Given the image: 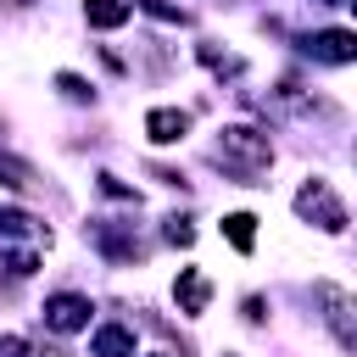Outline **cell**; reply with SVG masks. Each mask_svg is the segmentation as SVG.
Returning <instances> with one entry per match:
<instances>
[{"label": "cell", "instance_id": "17", "mask_svg": "<svg viewBox=\"0 0 357 357\" xmlns=\"http://www.w3.org/2000/svg\"><path fill=\"white\" fill-rule=\"evenodd\" d=\"M100 195H117V201H139V195H134V184H123L117 173H100Z\"/></svg>", "mask_w": 357, "mask_h": 357}, {"label": "cell", "instance_id": "8", "mask_svg": "<svg viewBox=\"0 0 357 357\" xmlns=\"http://www.w3.org/2000/svg\"><path fill=\"white\" fill-rule=\"evenodd\" d=\"M89 357H134V335L123 324H100L89 340Z\"/></svg>", "mask_w": 357, "mask_h": 357}, {"label": "cell", "instance_id": "10", "mask_svg": "<svg viewBox=\"0 0 357 357\" xmlns=\"http://www.w3.org/2000/svg\"><path fill=\"white\" fill-rule=\"evenodd\" d=\"M84 17H89V28H123L134 17V6L128 0H84Z\"/></svg>", "mask_w": 357, "mask_h": 357}, {"label": "cell", "instance_id": "20", "mask_svg": "<svg viewBox=\"0 0 357 357\" xmlns=\"http://www.w3.org/2000/svg\"><path fill=\"white\" fill-rule=\"evenodd\" d=\"M245 324H262V296H245Z\"/></svg>", "mask_w": 357, "mask_h": 357}, {"label": "cell", "instance_id": "22", "mask_svg": "<svg viewBox=\"0 0 357 357\" xmlns=\"http://www.w3.org/2000/svg\"><path fill=\"white\" fill-rule=\"evenodd\" d=\"M329 6H346V0H329Z\"/></svg>", "mask_w": 357, "mask_h": 357}, {"label": "cell", "instance_id": "19", "mask_svg": "<svg viewBox=\"0 0 357 357\" xmlns=\"http://www.w3.org/2000/svg\"><path fill=\"white\" fill-rule=\"evenodd\" d=\"M0 357H28V340L22 335H0Z\"/></svg>", "mask_w": 357, "mask_h": 357}, {"label": "cell", "instance_id": "13", "mask_svg": "<svg viewBox=\"0 0 357 357\" xmlns=\"http://www.w3.org/2000/svg\"><path fill=\"white\" fill-rule=\"evenodd\" d=\"M139 11H151V17H162V22H190V11L184 6H173V0H134Z\"/></svg>", "mask_w": 357, "mask_h": 357}, {"label": "cell", "instance_id": "14", "mask_svg": "<svg viewBox=\"0 0 357 357\" xmlns=\"http://www.w3.org/2000/svg\"><path fill=\"white\" fill-rule=\"evenodd\" d=\"M195 56H201L212 73H240V61H234V56H223L218 45H195Z\"/></svg>", "mask_w": 357, "mask_h": 357}, {"label": "cell", "instance_id": "4", "mask_svg": "<svg viewBox=\"0 0 357 357\" xmlns=\"http://www.w3.org/2000/svg\"><path fill=\"white\" fill-rule=\"evenodd\" d=\"M45 324H50L56 335H73V329H84V324H89V301H84V296H73V290H56V296L45 301Z\"/></svg>", "mask_w": 357, "mask_h": 357}, {"label": "cell", "instance_id": "3", "mask_svg": "<svg viewBox=\"0 0 357 357\" xmlns=\"http://www.w3.org/2000/svg\"><path fill=\"white\" fill-rule=\"evenodd\" d=\"M312 301L324 307V324H329L335 346H340V351H351V346H357V318H351V296H346L340 284L318 279V284H312Z\"/></svg>", "mask_w": 357, "mask_h": 357}, {"label": "cell", "instance_id": "11", "mask_svg": "<svg viewBox=\"0 0 357 357\" xmlns=\"http://www.w3.org/2000/svg\"><path fill=\"white\" fill-rule=\"evenodd\" d=\"M223 234H229L234 251H251V240H257V218H251V212H229V218H223Z\"/></svg>", "mask_w": 357, "mask_h": 357}, {"label": "cell", "instance_id": "1", "mask_svg": "<svg viewBox=\"0 0 357 357\" xmlns=\"http://www.w3.org/2000/svg\"><path fill=\"white\" fill-rule=\"evenodd\" d=\"M218 162H223L240 184H262V173H268V162H273V145H268V134H257V128H245V123H229V128L218 134Z\"/></svg>", "mask_w": 357, "mask_h": 357}, {"label": "cell", "instance_id": "2", "mask_svg": "<svg viewBox=\"0 0 357 357\" xmlns=\"http://www.w3.org/2000/svg\"><path fill=\"white\" fill-rule=\"evenodd\" d=\"M296 212L312 218L324 234H346V206H340V195H335L324 178H307V184L296 190Z\"/></svg>", "mask_w": 357, "mask_h": 357}, {"label": "cell", "instance_id": "15", "mask_svg": "<svg viewBox=\"0 0 357 357\" xmlns=\"http://www.w3.org/2000/svg\"><path fill=\"white\" fill-rule=\"evenodd\" d=\"M33 229V218L28 212H17V206H0V234H28Z\"/></svg>", "mask_w": 357, "mask_h": 357}, {"label": "cell", "instance_id": "5", "mask_svg": "<svg viewBox=\"0 0 357 357\" xmlns=\"http://www.w3.org/2000/svg\"><path fill=\"white\" fill-rule=\"evenodd\" d=\"M145 134H151L156 145H178V139L190 134V112H178V106H156V112H145Z\"/></svg>", "mask_w": 357, "mask_h": 357}, {"label": "cell", "instance_id": "12", "mask_svg": "<svg viewBox=\"0 0 357 357\" xmlns=\"http://www.w3.org/2000/svg\"><path fill=\"white\" fill-rule=\"evenodd\" d=\"M0 268H6L11 279H28V273L39 268V257H33V251H6V257H0Z\"/></svg>", "mask_w": 357, "mask_h": 357}, {"label": "cell", "instance_id": "9", "mask_svg": "<svg viewBox=\"0 0 357 357\" xmlns=\"http://www.w3.org/2000/svg\"><path fill=\"white\" fill-rule=\"evenodd\" d=\"M95 245H100V251H106L112 262H134V257H139V245H134V240H128L123 229H112L106 218L95 223Z\"/></svg>", "mask_w": 357, "mask_h": 357}, {"label": "cell", "instance_id": "7", "mask_svg": "<svg viewBox=\"0 0 357 357\" xmlns=\"http://www.w3.org/2000/svg\"><path fill=\"white\" fill-rule=\"evenodd\" d=\"M173 290H178V307H184L190 318H195V312H206L212 284H206V273H201V268H178V284H173Z\"/></svg>", "mask_w": 357, "mask_h": 357}, {"label": "cell", "instance_id": "16", "mask_svg": "<svg viewBox=\"0 0 357 357\" xmlns=\"http://www.w3.org/2000/svg\"><path fill=\"white\" fill-rule=\"evenodd\" d=\"M56 89H61L67 100H89V84H84L78 73H56Z\"/></svg>", "mask_w": 357, "mask_h": 357}, {"label": "cell", "instance_id": "6", "mask_svg": "<svg viewBox=\"0 0 357 357\" xmlns=\"http://www.w3.org/2000/svg\"><path fill=\"white\" fill-rule=\"evenodd\" d=\"M307 50H312L318 61H351V56H357V39H351L346 28H324V33L307 39Z\"/></svg>", "mask_w": 357, "mask_h": 357}, {"label": "cell", "instance_id": "18", "mask_svg": "<svg viewBox=\"0 0 357 357\" xmlns=\"http://www.w3.org/2000/svg\"><path fill=\"white\" fill-rule=\"evenodd\" d=\"M162 234H167L173 245H190V240H195V229H190L184 218H167V229H162Z\"/></svg>", "mask_w": 357, "mask_h": 357}, {"label": "cell", "instance_id": "23", "mask_svg": "<svg viewBox=\"0 0 357 357\" xmlns=\"http://www.w3.org/2000/svg\"><path fill=\"white\" fill-rule=\"evenodd\" d=\"M156 357H162V351H156Z\"/></svg>", "mask_w": 357, "mask_h": 357}, {"label": "cell", "instance_id": "21", "mask_svg": "<svg viewBox=\"0 0 357 357\" xmlns=\"http://www.w3.org/2000/svg\"><path fill=\"white\" fill-rule=\"evenodd\" d=\"M6 6H33V0H6Z\"/></svg>", "mask_w": 357, "mask_h": 357}]
</instances>
